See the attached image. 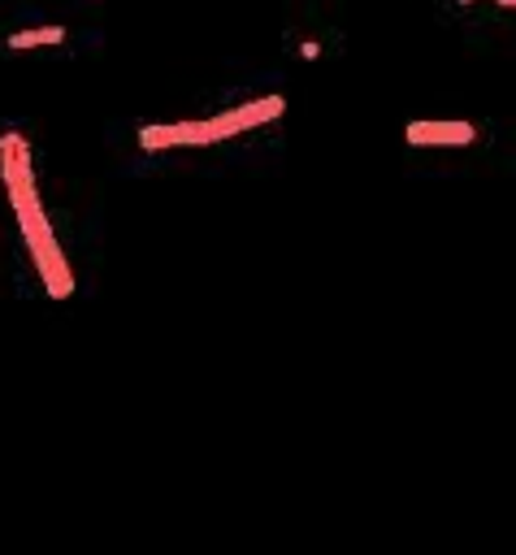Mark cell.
Listing matches in <instances>:
<instances>
[{
  "label": "cell",
  "instance_id": "8992f818",
  "mask_svg": "<svg viewBox=\"0 0 516 555\" xmlns=\"http://www.w3.org/2000/svg\"><path fill=\"white\" fill-rule=\"evenodd\" d=\"M460 4H468V0H460Z\"/></svg>",
  "mask_w": 516,
  "mask_h": 555
},
{
  "label": "cell",
  "instance_id": "5b68a950",
  "mask_svg": "<svg viewBox=\"0 0 516 555\" xmlns=\"http://www.w3.org/2000/svg\"><path fill=\"white\" fill-rule=\"evenodd\" d=\"M499 4H503V9H512V4H516V0H499Z\"/></svg>",
  "mask_w": 516,
  "mask_h": 555
},
{
  "label": "cell",
  "instance_id": "6da1fadb",
  "mask_svg": "<svg viewBox=\"0 0 516 555\" xmlns=\"http://www.w3.org/2000/svg\"><path fill=\"white\" fill-rule=\"evenodd\" d=\"M221 134L212 130V121H182V126H147L139 130V147L156 152V147H178V143H217Z\"/></svg>",
  "mask_w": 516,
  "mask_h": 555
},
{
  "label": "cell",
  "instance_id": "277c9868",
  "mask_svg": "<svg viewBox=\"0 0 516 555\" xmlns=\"http://www.w3.org/2000/svg\"><path fill=\"white\" fill-rule=\"evenodd\" d=\"M65 30L61 26H39V30H17L9 35V48H35V43H61Z\"/></svg>",
  "mask_w": 516,
  "mask_h": 555
},
{
  "label": "cell",
  "instance_id": "7a4b0ae2",
  "mask_svg": "<svg viewBox=\"0 0 516 555\" xmlns=\"http://www.w3.org/2000/svg\"><path fill=\"white\" fill-rule=\"evenodd\" d=\"M282 108H286V100H282V95H265V100H256V104H247V108H234V113L212 117V130L225 139V134H234V130H247V126H260V121L278 117Z\"/></svg>",
  "mask_w": 516,
  "mask_h": 555
},
{
  "label": "cell",
  "instance_id": "3957f363",
  "mask_svg": "<svg viewBox=\"0 0 516 555\" xmlns=\"http://www.w3.org/2000/svg\"><path fill=\"white\" fill-rule=\"evenodd\" d=\"M408 143H473L477 130L468 121H408Z\"/></svg>",
  "mask_w": 516,
  "mask_h": 555
}]
</instances>
